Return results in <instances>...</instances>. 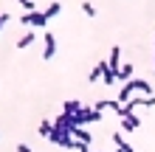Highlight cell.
Masks as SVG:
<instances>
[{
	"mask_svg": "<svg viewBox=\"0 0 155 152\" xmlns=\"http://www.w3.org/2000/svg\"><path fill=\"white\" fill-rule=\"evenodd\" d=\"M71 118H74L76 127H85V124H96L99 118H102V113H99V110H87V107H79Z\"/></svg>",
	"mask_w": 155,
	"mask_h": 152,
	"instance_id": "1",
	"label": "cell"
},
{
	"mask_svg": "<svg viewBox=\"0 0 155 152\" xmlns=\"http://www.w3.org/2000/svg\"><path fill=\"white\" fill-rule=\"evenodd\" d=\"M20 20L25 25H31V28H45V25H48V17H45L42 11H37V8H34V11H25Z\"/></svg>",
	"mask_w": 155,
	"mask_h": 152,
	"instance_id": "2",
	"label": "cell"
},
{
	"mask_svg": "<svg viewBox=\"0 0 155 152\" xmlns=\"http://www.w3.org/2000/svg\"><path fill=\"white\" fill-rule=\"evenodd\" d=\"M54 53H57V37L51 31H45L42 34V59H51Z\"/></svg>",
	"mask_w": 155,
	"mask_h": 152,
	"instance_id": "3",
	"label": "cell"
},
{
	"mask_svg": "<svg viewBox=\"0 0 155 152\" xmlns=\"http://www.w3.org/2000/svg\"><path fill=\"white\" fill-rule=\"evenodd\" d=\"M71 138L74 141H79V144H85V147H90V141H93V135H90V132L85 130V127H71Z\"/></svg>",
	"mask_w": 155,
	"mask_h": 152,
	"instance_id": "4",
	"label": "cell"
},
{
	"mask_svg": "<svg viewBox=\"0 0 155 152\" xmlns=\"http://www.w3.org/2000/svg\"><path fill=\"white\" fill-rule=\"evenodd\" d=\"M107 68H110L113 73H116L118 68H121V48H118V45L110 51V57H107Z\"/></svg>",
	"mask_w": 155,
	"mask_h": 152,
	"instance_id": "5",
	"label": "cell"
},
{
	"mask_svg": "<svg viewBox=\"0 0 155 152\" xmlns=\"http://www.w3.org/2000/svg\"><path fill=\"white\" fill-rule=\"evenodd\" d=\"M34 40H37V28H28L20 40H17V48H28V45H34Z\"/></svg>",
	"mask_w": 155,
	"mask_h": 152,
	"instance_id": "6",
	"label": "cell"
},
{
	"mask_svg": "<svg viewBox=\"0 0 155 152\" xmlns=\"http://www.w3.org/2000/svg\"><path fill=\"white\" fill-rule=\"evenodd\" d=\"M116 79H124V82H130V79H133V62H121V68L116 70Z\"/></svg>",
	"mask_w": 155,
	"mask_h": 152,
	"instance_id": "7",
	"label": "cell"
},
{
	"mask_svg": "<svg viewBox=\"0 0 155 152\" xmlns=\"http://www.w3.org/2000/svg\"><path fill=\"white\" fill-rule=\"evenodd\" d=\"M104 70H107V62H99V65L93 68V70H90V82H99V79H102V73H104Z\"/></svg>",
	"mask_w": 155,
	"mask_h": 152,
	"instance_id": "8",
	"label": "cell"
},
{
	"mask_svg": "<svg viewBox=\"0 0 155 152\" xmlns=\"http://www.w3.org/2000/svg\"><path fill=\"white\" fill-rule=\"evenodd\" d=\"M79 107H82L79 102H65V104H62V113H65V115H74Z\"/></svg>",
	"mask_w": 155,
	"mask_h": 152,
	"instance_id": "9",
	"label": "cell"
},
{
	"mask_svg": "<svg viewBox=\"0 0 155 152\" xmlns=\"http://www.w3.org/2000/svg\"><path fill=\"white\" fill-rule=\"evenodd\" d=\"M59 11H62V6H59V3H51V6H48V8H45V11H42V14H45V17H48V20H51V17H57Z\"/></svg>",
	"mask_w": 155,
	"mask_h": 152,
	"instance_id": "10",
	"label": "cell"
},
{
	"mask_svg": "<svg viewBox=\"0 0 155 152\" xmlns=\"http://www.w3.org/2000/svg\"><path fill=\"white\" fill-rule=\"evenodd\" d=\"M37 132H40V135H42V138H48V135H51V132H54V124H51V121H42Z\"/></svg>",
	"mask_w": 155,
	"mask_h": 152,
	"instance_id": "11",
	"label": "cell"
},
{
	"mask_svg": "<svg viewBox=\"0 0 155 152\" xmlns=\"http://www.w3.org/2000/svg\"><path fill=\"white\" fill-rule=\"evenodd\" d=\"M138 107H155V96H144V99H135Z\"/></svg>",
	"mask_w": 155,
	"mask_h": 152,
	"instance_id": "12",
	"label": "cell"
},
{
	"mask_svg": "<svg viewBox=\"0 0 155 152\" xmlns=\"http://www.w3.org/2000/svg\"><path fill=\"white\" fill-rule=\"evenodd\" d=\"M82 11H85L87 17H96V6L93 3H82Z\"/></svg>",
	"mask_w": 155,
	"mask_h": 152,
	"instance_id": "13",
	"label": "cell"
},
{
	"mask_svg": "<svg viewBox=\"0 0 155 152\" xmlns=\"http://www.w3.org/2000/svg\"><path fill=\"white\" fill-rule=\"evenodd\" d=\"M102 76H104V85H116V73H113L110 68H107V70H104Z\"/></svg>",
	"mask_w": 155,
	"mask_h": 152,
	"instance_id": "14",
	"label": "cell"
},
{
	"mask_svg": "<svg viewBox=\"0 0 155 152\" xmlns=\"http://www.w3.org/2000/svg\"><path fill=\"white\" fill-rule=\"evenodd\" d=\"M17 3H20L25 11H34V0H17Z\"/></svg>",
	"mask_w": 155,
	"mask_h": 152,
	"instance_id": "15",
	"label": "cell"
},
{
	"mask_svg": "<svg viewBox=\"0 0 155 152\" xmlns=\"http://www.w3.org/2000/svg\"><path fill=\"white\" fill-rule=\"evenodd\" d=\"M17 152H31V147L28 144H17Z\"/></svg>",
	"mask_w": 155,
	"mask_h": 152,
	"instance_id": "16",
	"label": "cell"
},
{
	"mask_svg": "<svg viewBox=\"0 0 155 152\" xmlns=\"http://www.w3.org/2000/svg\"><path fill=\"white\" fill-rule=\"evenodd\" d=\"M8 23V14H0V31H3V25Z\"/></svg>",
	"mask_w": 155,
	"mask_h": 152,
	"instance_id": "17",
	"label": "cell"
},
{
	"mask_svg": "<svg viewBox=\"0 0 155 152\" xmlns=\"http://www.w3.org/2000/svg\"><path fill=\"white\" fill-rule=\"evenodd\" d=\"M152 62H155V59H152Z\"/></svg>",
	"mask_w": 155,
	"mask_h": 152,
	"instance_id": "18",
	"label": "cell"
}]
</instances>
